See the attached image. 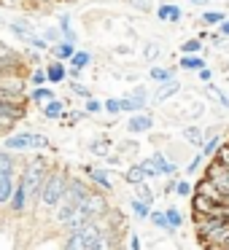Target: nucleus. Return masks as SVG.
Here are the masks:
<instances>
[{"mask_svg":"<svg viewBox=\"0 0 229 250\" xmlns=\"http://www.w3.org/2000/svg\"><path fill=\"white\" fill-rule=\"evenodd\" d=\"M70 178H73L70 167H65V164H54V167L49 169V175H46V180H44L41 196H38V202H35V212H41V215L49 218L51 212H54V207L65 199L68 186H70Z\"/></svg>","mask_w":229,"mask_h":250,"instance_id":"obj_1","label":"nucleus"},{"mask_svg":"<svg viewBox=\"0 0 229 250\" xmlns=\"http://www.w3.org/2000/svg\"><path fill=\"white\" fill-rule=\"evenodd\" d=\"M100 231H103V226H100V221H94L89 226L78 229V231L65 234L60 250H94V242H97Z\"/></svg>","mask_w":229,"mask_h":250,"instance_id":"obj_2","label":"nucleus"},{"mask_svg":"<svg viewBox=\"0 0 229 250\" xmlns=\"http://www.w3.org/2000/svg\"><path fill=\"white\" fill-rule=\"evenodd\" d=\"M27 92L30 81L24 73H14V76H6L0 81V100H6V103H30Z\"/></svg>","mask_w":229,"mask_h":250,"instance_id":"obj_3","label":"nucleus"},{"mask_svg":"<svg viewBox=\"0 0 229 250\" xmlns=\"http://www.w3.org/2000/svg\"><path fill=\"white\" fill-rule=\"evenodd\" d=\"M27 108L30 103H6V100H0V137L11 135L14 126L27 119Z\"/></svg>","mask_w":229,"mask_h":250,"instance_id":"obj_4","label":"nucleus"},{"mask_svg":"<svg viewBox=\"0 0 229 250\" xmlns=\"http://www.w3.org/2000/svg\"><path fill=\"white\" fill-rule=\"evenodd\" d=\"M121 110L124 113H143V110H148V105H151V89L146 86V83H135L132 89H127L124 94H121Z\"/></svg>","mask_w":229,"mask_h":250,"instance_id":"obj_5","label":"nucleus"},{"mask_svg":"<svg viewBox=\"0 0 229 250\" xmlns=\"http://www.w3.org/2000/svg\"><path fill=\"white\" fill-rule=\"evenodd\" d=\"M111 202H108V194H105V191H100V188H92V194L87 196V199H84V205H81V210L87 212L89 218H92V221H100V218L105 215V212L111 210Z\"/></svg>","mask_w":229,"mask_h":250,"instance_id":"obj_6","label":"nucleus"},{"mask_svg":"<svg viewBox=\"0 0 229 250\" xmlns=\"http://www.w3.org/2000/svg\"><path fill=\"white\" fill-rule=\"evenodd\" d=\"M124 126H127V135L143 137V135H151V129L157 126V119H154V113L143 110V113H132L130 119H127Z\"/></svg>","mask_w":229,"mask_h":250,"instance_id":"obj_7","label":"nucleus"},{"mask_svg":"<svg viewBox=\"0 0 229 250\" xmlns=\"http://www.w3.org/2000/svg\"><path fill=\"white\" fill-rule=\"evenodd\" d=\"M81 169L84 175H87V180L94 186V188H100V191H105V194H114V180H111V172L105 167H92V164H81Z\"/></svg>","mask_w":229,"mask_h":250,"instance_id":"obj_8","label":"nucleus"},{"mask_svg":"<svg viewBox=\"0 0 229 250\" xmlns=\"http://www.w3.org/2000/svg\"><path fill=\"white\" fill-rule=\"evenodd\" d=\"M6 30H8V33H11L17 41H22V43H27V41L33 38L35 33H38V30H35V24L30 22V19H24V17H11V19L6 22Z\"/></svg>","mask_w":229,"mask_h":250,"instance_id":"obj_9","label":"nucleus"},{"mask_svg":"<svg viewBox=\"0 0 229 250\" xmlns=\"http://www.w3.org/2000/svg\"><path fill=\"white\" fill-rule=\"evenodd\" d=\"M68 108H70V100L54 97V100H49L46 105H41V116H44L46 121H62L65 113H68Z\"/></svg>","mask_w":229,"mask_h":250,"instance_id":"obj_10","label":"nucleus"},{"mask_svg":"<svg viewBox=\"0 0 229 250\" xmlns=\"http://www.w3.org/2000/svg\"><path fill=\"white\" fill-rule=\"evenodd\" d=\"M148 159H151V164L157 167L159 178H178V164H175L173 159H167V153H164V151L148 153Z\"/></svg>","mask_w":229,"mask_h":250,"instance_id":"obj_11","label":"nucleus"},{"mask_svg":"<svg viewBox=\"0 0 229 250\" xmlns=\"http://www.w3.org/2000/svg\"><path fill=\"white\" fill-rule=\"evenodd\" d=\"M181 89H183V83H181L178 78H173V81H167V83H157V89L151 92V103L154 105L167 103V100H173L175 94H181Z\"/></svg>","mask_w":229,"mask_h":250,"instance_id":"obj_12","label":"nucleus"},{"mask_svg":"<svg viewBox=\"0 0 229 250\" xmlns=\"http://www.w3.org/2000/svg\"><path fill=\"white\" fill-rule=\"evenodd\" d=\"M17 178H19V169L0 172V207H8V202L14 196V188H17Z\"/></svg>","mask_w":229,"mask_h":250,"instance_id":"obj_13","label":"nucleus"},{"mask_svg":"<svg viewBox=\"0 0 229 250\" xmlns=\"http://www.w3.org/2000/svg\"><path fill=\"white\" fill-rule=\"evenodd\" d=\"M154 17H157L162 24H178L181 19H183V8H181L178 3H159L157 11H154Z\"/></svg>","mask_w":229,"mask_h":250,"instance_id":"obj_14","label":"nucleus"},{"mask_svg":"<svg viewBox=\"0 0 229 250\" xmlns=\"http://www.w3.org/2000/svg\"><path fill=\"white\" fill-rule=\"evenodd\" d=\"M3 148L11 153H30V132H11L3 137Z\"/></svg>","mask_w":229,"mask_h":250,"instance_id":"obj_15","label":"nucleus"},{"mask_svg":"<svg viewBox=\"0 0 229 250\" xmlns=\"http://www.w3.org/2000/svg\"><path fill=\"white\" fill-rule=\"evenodd\" d=\"M148 78L154 83H167L173 78H178V65H148Z\"/></svg>","mask_w":229,"mask_h":250,"instance_id":"obj_16","label":"nucleus"},{"mask_svg":"<svg viewBox=\"0 0 229 250\" xmlns=\"http://www.w3.org/2000/svg\"><path fill=\"white\" fill-rule=\"evenodd\" d=\"M46 76H49V83H51V86H60V83H65V81H68V62L49 60V62H46Z\"/></svg>","mask_w":229,"mask_h":250,"instance_id":"obj_17","label":"nucleus"},{"mask_svg":"<svg viewBox=\"0 0 229 250\" xmlns=\"http://www.w3.org/2000/svg\"><path fill=\"white\" fill-rule=\"evenodd\" d=\"M27 97H30V105H46L49 100H54V97H60L57 94V89L51 86V83H46V86H30V92H27Z\"/></svg>","mask_w":229,"mask_h":250,"instance_id":"obj_18","label":"nucleus"},{"mask_svg":"<svg viewBox=\"0 0 229 250\" xmlns=\"http://www.w3.org/2000/svg\"><path fill=\"white\" fill-rule=\"evenodd\" d=\"M181 137H183L189 146H194L197 151H200L202 146H205V140H207V135H205V129H202L200 124H186L183 129H181Z\"/></svg>","mask_w":229,"mask_h":250,"instance_id":"obj_19","label":"nucleus"},{"mask_svg":"<svg viewBox=\"0 0 229 250\" xmlns=\"http://www.w3.org/2000/svg\"><path fill=\"white\" fill-rule=\"evenodd\" d=\"M121 178H124L127 186H132V188H135V186H140V183H146V180H148V172H146V167H143L140 162H135V164H130V167L124 169V175H121Z\"/></svg>","mask_w":229,"mask_h":250,"instance_id":"obj_20","label":"nucleus"},{"mask_svg":"<svg viewBox=\"0 0 229 250\" xmlns=\"http://www.w3.org/2000/svg\"><path fill=\"white\" fill-rule=\"evenodd\" d=\"M178 67H181V70H186V73H194V76H197L202 67H207V62H205V57H202V54H181Z\"/></svg>","mask_w":229,"mask_h":250,"instance_id":"obj_21","label":"nucleus"},{"mask_svg":"<svg viewBox=\"0 0 229 250\" xmlns=\"http://www.w3.org/2000/svg\"><path fill=\"white\" fill-rule=\"evenodd\" d=\"M103 226V223H100ZM119 248V231H114V229H105L103 226V231H100V237H97V242H94V250H116Z\"/></svg>","mask_w":229,"mask_h":250,"instance_id":"obj_22","label":"nucleus"},{"mask_svg":"<svg viewBox=\"0 0 229 250\" xmlns=\"http://www.w3.org/2000/svg\"><path fill=\"white\" fill-rule=\"evenodd\" d=\"M76 43H70V41H60V43H54L49 49V57L51 60H60V62H70V57L76 54Z\"/></svg>","mask_w":229,"mask_h":250,"instance_id":"obj_23","label":"nucleus"},{"mask_svg":"<svg viewBox=\"0 0 229 250\" xmlns=\"http://www.w3.org/2000/svg\"><path fill=\"white\" fill-rule=\"evenodd\" d=\"M89 153H92V156H97V159H105L108 153H114V140H111L108 135H100L97 140L89 143Z\"/></svg>","mask_w":229,"mask_h":250,"instance_id":"obj_24","label":"nucleus"},{"mask_svg":"<svg viewBox=\"0 0 229 250\" xmlns=\"http://www.w3.org/2000/svg\"><path fill=\"white\" fill-rule=\"evenodd\" d=\"M151 210H154V207L148 205V202L137 199V196H132V199H130V212H132V218H135V221L148 223V215H151Z\"/></svg>","mask_w":229,"mask_h":250,"instance_id":"obj_25","label":"nucleus"},{"mask_svg":"<svg viewBox=\"0 0 229 250\" xmlns=\"http://www.w3.org/2000/svg\"><path fill=\"white\" fill-rule=\"evenodd\" d=\"M148 223H151L154 229H159L162 234H170V237H173V234H178L173 226H170L167 212H164V210H151V215H148Z\"/></svg>","mask_w":229,"mask_h":250,"instance_id":"obj_26","label":"nucleus"},{"mask_svg":"<svg viewBox=\"0 0 229 250\" xmlns=\"http://www.w3.org/2000/svg\"><path fill=\"white\" fill-rule=\"evenodd\" d=\"M224 19H227V14L218 11V8H205V11L200 14V24H202V27H218Z\"/></svg>","mask_w":229,"mask_h":250,"instance_id":"obj_27","label":"nucleus"},{"mask_svg":"<svg viewBox=\"0 0 229 250\" xmlns=\"http://www.w3.org/2000/svg\"><path fill=\"white\" fill-rule=\"evenodd\" d=\"M60 30H62V41H70V43H78V33L73 27L70 14H60Z\"/></svg>","mask_w":229,"mask_h":250,"instance_id":"obj_28","label":"nucleus"},{"mask_svg":"<svg viewBox=\"0 0 229 250\" xmlns=\"http://www.w3.org/2000/svg\"><path fill=\"white\" fill-rule=\"evenodd\" d=\"M140 57L148 62V65H157V60L162 57V43H157V41H148V43H143Z\"/></svg>","mask_w":229,"mask_h":250,"instance_id":"obj_29","label":"nucleus"},{"mask_svg":"<svg viewBox=\"0 0 229 250\" xmlns=\"http://www.w3.org/2000/svg\"><path fill=\"white\" fill-rule=\"evenodd\" d=\"M178 49H181V54H205V57H207L205 41H200V38H189V41H183V43H181Z\"/></svg>","mask_w":229,"mask_h":250,"instance_id":"obj_30","label":"nucleus"},{"mask_svg":"<svg viewBox=\"0 0 229 250\" xmlns=\"http://www.w3.org/2000/svg\"><path fill=\"white\" fill-rule=\"evenodd\" d=\"M27 81H30V86H46V83H49V76H46V65L30 67V70H27Z\"/></svg>","mask_w":229,"mask_h":250,"instance_id":"obj_31","label":"nucleus"},{"mask_svg":"<svg viewBox=\"0 0 229 250\" xmlns=\"http://www.w3.org/2000/svg\"><path fill=\"white\" fill-rule=\"evenodd\" d=\"M205 94H210V97H216V100H218V105H221L224 110H229V94L224 92V89L218 86L216 81H213V83H205Z\"/></svg>","mask_w":229,"mask_h":250,"instance_id":"obj_32","label":"nucleus"},{"mask_svg":"<svg viewBox=\"0 0 229 250\" xmlns=\"http://www.w3.org/2000/svg\"><path fill=\"white\" fill-rule=\"evenodd\" d=\"M92 60H94V57H92V51H87V49H78L76 54L70 57V62H68V65H70V67H81V70H87V67L92 65Z\"/></svg>","mask_w":229,"mask_h":250,"instance_id":"obj_33","label":"nucleus"},{"mask_svg":"<svg viewBox=\"0 0 229 250\" xmlns=\"http://www.w3.org/2000/svg\"><path fill=\"white\" fill-rule=\"evenodd\" d=\"M221 143H224V137L216 132V135H210V137H207V140H205V146H202L200 151L205 153V159H213V156H216V151L221 148Z\"/></svg>","mask_w":229,"mask_h":250,"instance_id":"obj_34","label":"nucleus"},{"mask_svg":"<svg viewBox=\"0 0 229 250\" xmlns=\"http://www.w3.org/2000/svg\"><path fill=\"white\" fill-rule=\"evenodd\" d=\"M164 212H167V221H170V226H173L175 231H181V229H183V223H186L183 212H181V210H178V207H175V205L164 207Z\"/></svg>","mask_w":229,"mask_h":250,"instance_id":"obj_35","label":"nucleus"},{"mask_svg":"<svg viewBox=\"0 0 229 250\" xmlns=\"http://www.w3.org/2000/svg\"><path fill=\"white\" fill-rule=\"evenodd\" d=\"M84 110H87V116L89 119H94V116H103L105 113V100H97V97H92V100H87L84 103Z\"/></svg>","mask_w":229,"mask_h":250,"instance_id":"obj_36","label":"nucleus"},{"mask_svg":"<svg viewBox=\"0 0 229 250\" xmlns=\"http://www.w3.org/2000/svg\"><path fill=\"white\" fill-rule=\"evenodd\" d=\"M135 196H137V199H143V202H148V205L154 207V202H157V196H159V194L151 188V186H148V180H146V183L135 186Z\"/></svg>","mask_w":229,"mask_h":250,"instance_id":"obj_37","label":"nucleus"},{"mask_svg":"<svg viewBox=\"0 0 229 250\" xmlns=\"http://www.w3.org/2000/svg\"><path fill=\"white\" fill-rule=\"evenodd\" d=\"M70 94H73V97H81L84 103L94 97V92L87 86V83H81V81H70Z\"/></svg>","mask_w":229,"mask_h":250,"instance_id":"obj_38","label":"nucleus"},{"mask_svg":"<svg viewBox=\"0 0 229 250\" xmlns=\"http://www.w3.org/2000/svg\"><path fill=\"white\" fill-rule=\"evenodd\" d=\"M24 46H30V49H35V51H44V54H49V49H51V43H49V41H46L41 33H35Z\"/></svg>","mask_w":229,"mask_h":250,"instance_id":"obj_39","label":"nucleus"},{"mask_svg":"<svg viewBox=\"0 0 229 250\" xmlns=\"http://www.w3.org/2000/svg\"><path fill=\"white\" fill-rule=\"evenodd\" d=\"M121 113H124V110H121V100L119 97H108V100H105V116L119 119Z\"/></svg>","mask_w":229,"mask_h":250,"instance_id":"obj_40","label":"nucleus"},{"mask_svg":"<svg viewBox=\"0 0 229 250\" xmlns=\"http://www.w3.org/2000/svg\"><path fill=\"white\" fill-rule=\"evenodd\" d=\"M84 119H89V116H87V110H76V108H68V113H65V119H62V121H65V124H70V126H76V124H81V121Z\"/></svg>","mask_w":229,"mask_h":250,"instance_id":"obj_41","label":"nucleus"},{"mask_svg":"<svg viewBox=\"0 0 229 250\" xmlns=\"http://www.w3.org/2000/svg\"><path fill=\"white\" fill-rule=\"evenodd\" d=\"M41 35H44V38L49 41L51 46L62 41V30H60V24H49V27H44V33H41Z\"/></svg>","mask_w":229,"mask_h":250,"instance_id":"obj_42","label":"nucleus"},{"mask_svg":"<svg viewBox=\"0 0 229 250\" xmlns=\"http://www.w3.org/2000/svg\"><path fill=\"white\" fill-rule=\"evenodd\" d=\"M191 194H194V183H191V180H186V178H178L175 196H181V199H183V196H191Z\"/></svg>","mask_w":229,"mask_h":250,"instance_id":"obj_43","label":"nucleus"},{"mask_svg":"<svg viewBox=\"0 0 229 250\" xmlns=\"http://www.w3.org/2000/svg\"><path fill=\"white\" fill-rule=\"evenodd\" d=\"M130 6L135 8V11H140V14H154L157 11L154 0H130Z\"/></svg>","mask_w":229,"mask_h":250,"instance_id":"obj_44","label":"nucleus"},{"mask_svg":"<svg viewBox=\"0 0 229 250\" xmlns=\"http://www.w3.org/2000/svg\"><path fill=\"white\" fill-rule=\"evenodd\" d=\"M24 60H27V65H33V67H38V65H44V51H35V49H24Z\"/></svg>","mask_w":229,"mask_h":250,"instance_id":"obj_45","label":"nucleus"},{"mask_svg":"<svg viewBox=\"0 0 229 250\" xmlns=\"http://www.w3.org/2000/svg\"><path fill=\"white\" fill-rule=\"evenodd\" d=\"M202 164H205V153L200 151V153H194V159H191L189 164H186V175H197Z\"/></svg>","mask_w":229,"mask_h":250,"instance_id":"obj_46","label":"nucleus"},{"mask_svg":"<svg viewBox=\"0 0 229 250\" xmlns=\"http://www.w3.org/2000/svg\"><path fill=\"white\" fill-rule=\"evenodd\" d=\"M207 113V103H194L189 110V124H194L197 119H202V116Z\"/></svg>","mask_w":229,"mask_h":250,"instance_id":"obj_47","label":"nucleus"},{"mask_svg":"<svg viewBox=\"0 0 229 250\" xmlns=\"http://www.w3.org/2000/svg\"><path fill=\"white\" fill-rule=\"evenodd\" d=\"M181 178V175H178ZM178 178H167L164 180V186H162V194L164 196H175V186H178Z\"/></svg>","mask_w":229,"mask_h":250,"instance_id":"obj_48","label":"nucleus"},{"mask_svg":"<svg viewBox=\"0 0 229 250\" xmlns=\"http://www.w3.org/2000/svg\"><path fill=\"white\" fill-rule=\"evenodd\" d=\"M105 164H108V167H121V164H124V153H108V156H105Z\"/></svg>","mask_w":229,"mask_h":250,"instance_id":"obj_49","label":"nucleus"},{"mask_svg":"<svg viewBox=\"0 0 229 250\" xmlns=\"http://www.w3.org/2000/svg\"><path fill=\"white\" fill-rule=\"evenodd\" d=\"M137 148H140V143L132 140V135H130V140H119V151H137Z\"/></svg>","mask_w":229,"mask_h":250,"instance_id":"obj_50","label":"nucleus"},{"mask_svg":"<svg viewBox=\"0 0 229 250\" xmlns=\"http://www.w3.org/2000/svg\"><path fill=\"white\" fill-rule=\"evenodd\" d=\"M197 78L202 81V86H205V83H213V67H202V70L197 73Z\"/></svg>","mask_w":229,"mask_h":250,"instance_id":"obj_51","label":"nucleus"},{"mask_svg":"<svg viewBox=\"0 0 229 250\" xmlns=\"http://www.w3.org/2000/svg\"><path fill=\"white\" fill-rule=\"evenodd\" d=\"M81 78H84L81 67H70V65H68V81H81Z\"/></svg>","mask_w":229,"mask_h":250,"instance_id":"obj_52","label":"nucleus"},{"mask_svg":"<svg viewBox=\"0 0 229 250\" xmlns=\"http://www.w3.org/2000/svg\"><path fill=\"white\" fill-rule=\"evenodd\" d=\"M216 30H218V33H221V35H224V38H229V17H227V19H224V22H221V24H218V27H216Z\"/></svg>","mask_w":229,"mask_h":250,"instance_id":"obj_53","label":"nucleus"},{"mask_svg":"<svg viewBox=\"0 0 229 250\" xmlns=\"http://www.w3.org/2000/svg\"><path fill=\"white\" fill-rule=\"evenodd\" d=\"M194 38H200V41H210V27H202L200 33L194 35Z\"/></svg>","mask_w":229,"mask_h":250,"instance_id":"obj_54","label":"nucleus"},{"mask_svg":"<svg viewBox=\"0 0 229 250\" xmlns=\"http://www.w3.org/2000/svg\"><path fill=\"white\" fill-rule=\"evenodd\" d=\"M189 3H191V6H197V8H202V6L207 8V3H210V0H189Z\"/></svg>","mask_w":229,"mask_h":250,"instance_id":"obj_55","label":"nucleus"},{"mask_svg":"<svg viewBox=\"0 0 229 250\" xmlns=\"http://www.w3.org/2000/svg\"><path fill=\"white\" fill-rule=\"evenodd\" d=\"M116 54H132V49H127V46H119V49H116Z\"/></svg>","mask_w":229,"mask_h":250,"instance_id":"obj_56","label":"nucleus"},{"mask_svg":"<svg viewBox=\"0 0 229 250\" xmlns=\"http://www.w3.org/2000/svg\"><path fill=\"white\" fill-rule=\"evenodd\" d=\"M6 76H14V73H8L6 67H0V81H3V78H6Z\"/></svg>","mask_w":229,"mask_h":250,"instance_id":"obj_57","label":"nucleus"},{"mask_svg":"<svg viewBox=\"0 0 229 250\" xmlns=\"http://www.w3.org/2000/svg\"><path fill=\"white\" fill-rule=\"evenodd\" d=\"M116 250H124V248H121V245H119V248H116Z\"/></svg>","mask_w":229,"mask_h":250,"instance_id":"obj_58","label":"nucleus"}]
</instances>
